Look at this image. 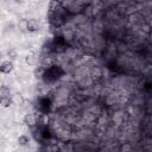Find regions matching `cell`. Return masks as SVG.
Masks as SVG:
<instances>
[{
	"label": "cell",
	"mask_w": 152,
	"mask_h": 152,
	"mask_svg": "<svg viewBox=\"0 0 152 152\" xmlns=\"http://www.w3.org/2000/svg\"><path fill=\"white\" fill-rule=\"evenodd\" d=\"M24 124H25L26 126L31 127V128L36 127V126H37V116H36L33 113H27V114H25V116H24Z\"/></svg>",
	"instance_id": "6da1fadb"
},
{
	"label": "cell",
	"mask_w": 152,
	"mask_h": 152,
	"mask_svg": "<svg viewBox=\"0 0 152 152\" xmlns=\"http://www.w3.org/2000/svg\"><path fill=\"white\" fill-rule=\"evenodd\" d=\"M13 70V63L11 61H5L0 64V72L1 74H10Z\"/></svg>",
	"instance_id": "7a4b0ae2"
},
{
	"label": "cell",
	"mask_w": 152,
	"mask_h": 152,
	"mask_svg": "<svg viewBox=\"0 0 152 152\" xmlns=\"http://www.w3.org/2000/svg\"><path fill=\"white\" fill-rule=\"evenodd\" d=\"M11 99H12V103H14V104L23 106V104L25 103V97L23 96L21 93H14Z\"/></svg>",
	"instance_id": "3957f363"
},
{
	"label": "cell",
	"mask_w": 152,
	"mask_h": 152,
	"mask_svg": "<svg viewBox=\"0 0 152 152\" xmlns=\"http://www.w3.org/2000/svg\"><path fill=\"white\" fill-rule=\"evenodd\" d=\"M39 30V24L36 19H27V32H37Z\"/></svg>",
	"instance_id": "277c9868"
},
{
	"label": "cell",
	"mask_w": 152,
	"mask_h": 152,
	"mask_svg": "<svg viewBox=\"0 0 152 152\" xmlns=\"http://www.w3.org/2000/svg\"><path fill=\"white\" fill-rule=\"evenodd\" d=\"M90 76L95 80L97 78H101L103 76V70L100 68V66H93L91 70H90Z\"/></svg>",
	"instance_id": "5b68a950"
},
{
	"label": "cell",
	"mask_w": 152,
	"mask_h": 152,
	"mask_svg": "<svg viewBox=\"0 0 152 152\" xmlns=\"http://www.w3.org/2000/svg\"><path fill=\"white\" fill-rule=\"evenodd\" d=\"M0 104L4 107V108H8L11 104H12V99L7 95H2L0 96Z\"/></svg>",
	"instance_id": "8992f818"
},
{
	"label": "cell",
	"mask_w": 152,
	"mask_h": 152,
	"mask_svg": "<svg viewBox=\"0 0 152 152\" xmlns=\"http://www.w3.org/2000/svg\"><path fill=\"white\" fill-rule=\"evenodd\" d=\"M18 144H19L20 146H27V145L30 144V138H28L27 135L23 134V135H20V137L18 138Z\"/></svg>",
	"instance_id": "52a82bcc"
},
{
	"label": "cell",
	"mask_w": 152,
	"mask_h": 152,
	"mask_svg": "<svg viewBox=\"0 0 152 152\" xmlns=\"http://www.w3.org/2000/svg\"><path fill=\"white\" fill-rule=\"evenodd\" d=\"M18 28L21 32H27V19H20L18 23Z\"/></svg>",
	"instance_id": "ba28073f"
},
{
	"label": "cell",
	"mask_w": 152,
	"mask_h": 152,
	"mask_svg": "<svg viewBox=\"0 0 152 152\" xmlns=\"http://www.w3.org/2000/svg\"><path fill=\"white\" fill-rule=\"evenodd\" d=\"M25 61H26V63L27 64H34L36 63V61H37V57H36V55L34 53H30V55H27L26 56V58H25Z\"/></svg>",
	"instance_id": "9c48e42d"
},
{
	"label": "cell",
	"mask_w": 152,
	"mask_h": 152,
	"mask_svg": "<svg viewBox=\"0 0 152 152\" xmlns=\"http://www.w3.org/2000/svg\"><path fill=\"white\" fill-rule=\"evenodd\" d=\"M7 56H8L11 59H15L17 56H18V52H17L15 49H10V50L7 51Z\"/></svg>",
	"instance_id": "30bf717a"
},
{
	"label": "cell",
	"mask_w": 152,
	"mask_h": 152,
	"mask_svg": "<svg viewBox=\"0 0 152 152\" xmlns=\"http://www.w3.org/2000/svg\"><path fill=\"white\" fill-rule=\"evenodd\" d=\"M6 87H5V81L2 78H0V90H4Z\"/></svg>",
	"instance_id": "8fae6325"
},
{
	"label": "cell",
	"mask_w": 152,
	"mask_h": 152,
	"mask_svg": "<svg viewBox=\"0 0 152 152\" xmlns=\"http://www.w3.org/2000/svg\"><path fill=\"white\" fill-rule=\"evenodd\" d=\"M1 58H2V52L0 51V59H1Z\"/></svg>",
	"instance_id": "7c38bea8"
}]
</instances>
